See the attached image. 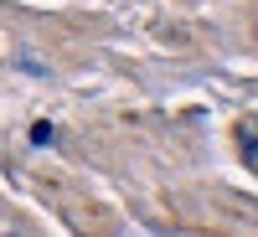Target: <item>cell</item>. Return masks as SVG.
<instances>
[{"instance_id": "1", "label": "cell", "mask_w": 258, "mask_h": 237, "mask_svg": "<svg viewBox=\"0 0 258 237\" xmlns=\"http://www.w3.org/2000/svg\"><path fill=\"white\" fill-rule=\"evenodd\" d=\"M238 144H243V165L253 170V129H248V124H243V134H238Z\"/></svg>"}, {"instance_id": "2", "label": "cell", "mask_w": 258, "mask_h": 237, "mask_svg": "<svg viewBox=\"0 0 258 237\" xmlns=\"http://www.w3.org/2000/svg\"><path fill=\"white\" fill-rule=\"evenodd\" d=\"M31 144H52V124H36L31 129Z\"/></svg>"}]
</instances>
